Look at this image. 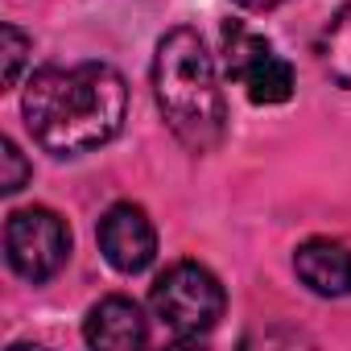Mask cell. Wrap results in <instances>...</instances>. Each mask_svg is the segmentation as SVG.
I'll list each match as a JSON object with an SVG mask.
<instances>
[{"instance_id":"obj_7","label":"cell","mask_w":351,"mask_h":351,"mask_svg":"<svg viewBox=\"0 0 351 351\" xmlns=\"http://www.w3.org/2000/svg\"><path fill=\"white\" fill-rule=\"evenodd\" d=\"M293 269H298L302 285L318 298L351 293V248L339 240H306L293 252Z\"/></svg>"},{"instance_id":"obj_2","label":"cell","mask_w":351,"mask_h":351,"mask_svg":"<svg viewBox=\"0 0 351 351\" xmlns=\"http://www.w3.org/2000/svg\"><path fill=\"white\" fill-rule=\"evenodd\" d=\"M153 95L157 108L178 136L195 153H211L228 132V108L215 79V62L195 29H169L157 42L153 58Z\"/></svg>"},{"instance_id":"obj_11","label":"cell","mask_w":351,"mask_h":351,"mask_svg":"<svg viewBox=\"0 0 351 351\" xmlns=\"http://www.w3.org/2000/svg\"><path fill=\"white\" fill-rule=\"evenodd\" d=\"M29 161H25V153L13 145V141H0V191L5 195H17L25 182H29Z\"/></svg>"},{"instance_id":"obj_1","label":"cell","mask_w":351,"mask_h":351,"mask_svg":"<svg viewBox=\"0 0 351 351\" xmlns=\"http://www.w3.org/2000/svg\"><path fill=\"white\" fill-rule=\"evenodd\" d=\"M21 112L46 153L79 157L108 145L124 128L128 87L124 75L108 62L46 66L29 79Z\"/></svg>"},{"instance_id":"obj_10","label":"cell","mask_w":351,"mask_h":351,"mask_svg":"<svg viewBox=\"0 0 351 351\" xmlns=\"http://www.w3.org/2000/svg\"><path fill=\"white\" fill-rule=\"evenodd\" d=\"M25 58H29V38L17 25H0V83L17 87V79L25 71Z\"/></svg>"},{"instance_id":"obj_4","label":"cell","mask_w":351,"mask_h":351,"mask_svg":"<svg viewBox=\"0 0 351 351\" xmlns=\"http://www.w3.org/2000/svg\"><path fill=\"white\" fill-rule=\"evenodd\" d=\"M5 256L17 277H25L34 285L50 281L71 256V232H66L62 215H54L50 207L13 211L5 223Z\"/></svg>"},{"instance_id":"obj_9","label":"cell","mask_w":351,"mask_h":351,"mask_svg":"<svg viewBox=\"0 0 351 351\" xmlns=\"http://www.w3.org/2000/svg\"><path fill=\"white\" fill-rule=\"evenodd\" d=\"M318 54H322V66L330 71V79L343 83V87H351V0L326 21Z\"/></svg>"},{"instance_id":"obj_12","label":"cell","mask_w":351,"mask_h":351,"mask_svg":"<svg viewBox=\"0 0 351 351\" xmlns=\"http://www.w3.org/2000/svg\"><path fill=\"white\" fill-rule=\"evenodd\" d=\"M236 5H244V9H256V13H265V9H277V5H285V0H236Z\"/></svg>"},{"instance_id":"obj_8","label":"cell","mask_w":351,"mask_h":351,"mask_svg":"<svg viewBox=\"0 0 351 351\" xmlns=\"http://www.w3.org/2000/svg\"><path fill=\"white\" fill-rule=\"evenodd\" d=\"M83 335H87L91 347H104V351H128V347H141L149 339L145 314L128 298H104V302H95L91 314H87V322H83Z\"/></svg>"},{"instance_id":"obj_3","label":"cell","mask_w":351,"mask_h":351,"mask_svg":"<svg viewBox=\"0 0 351 351\" xmlns=\"http://www.w3.org/2000/svg\"><path fill=\"white\" fill-rule=\"evenodd\" d=\"M149 306L173 339H199L223 318V285L211 269L182 261L157 277Z\"/></svg>"},{"instance_id":"obj_5","label":"cell","mask_w":351,"mask_h":351,"mask_svg":"<svg viewBox=\"0 0 351 351\" xmlns=\"http://www.w3.org/2000/svg\"><path fill=\"white\" fill-rule=\"evenodd\" d=\"M223 46H228V79H236L252 104H285L293 95V66L281 54H273L265 38L232 21L223 29Z\"/></svg>"},{"instance_id":"obj_6","label":"cell","mask_w":351,"mask_h":351,"mask_svg":"<svg viewBox=\"0 0 351 351\" xmlns=\"http://www.w3.org/2000/svg\"><path fill=\"white\" fill-rule=\"evenodd\" d=\"M99 252L116 273H141L153 265L157 256V232L153 219L132 207V203H116L104 219H99Z\"/></svg>"}]
</instances>
